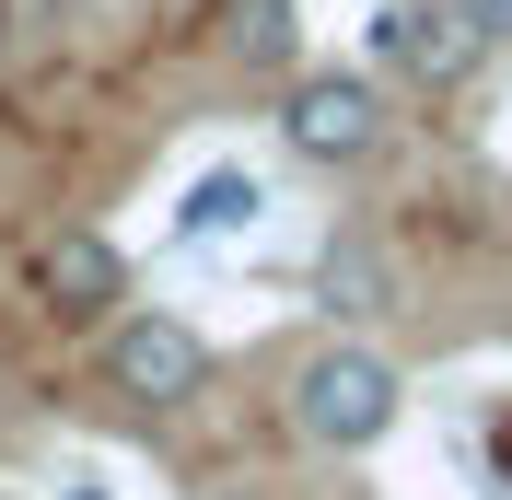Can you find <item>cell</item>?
I'll list each match as a JSON object with an SVG mask.
<instances>
[{
	"label": "cell",
	"mask_w": 512,
	"mask_h": 500,
	"mask_svg": "<svg viewBox=\"0 0 512 500\" xmlns=\"http://www.w3.org/2000/svg\"><path fill=\"white\" fill-rule=\"evenodd\" d=\"M315 303L338 314V326H384L396 314V256L373 245V233H326V256H315Z\"/></svg>",
	"instance_id": "6"
},
{
	"label": "cell",
	"mask_w": 512,
	"mask_h": 500,
	"mask_svg": "<svg viewBox=\"0 0 512 500\" xmlns=\"http://www.w3.org/2000/svg\"><path fill=\"white\" fill-rule=\"evenodd\" d=\"M373 59L396 70V82H419V94H466L501 47H489V24L466 0H384L373 12Z\"/></svg>",
	"instance_id": "4"
},
{
	"label": "cell",
	"mask_w": 512,
	"mask_h": 500,
	"mask_svg": "<svg viewBox=\"0 0 512 500\" xmlns=\"http://www.w3.org/2000/svg\"><path fill=\"white\" fill-rule=\"evenodd\" d=\"M210 373H222V349L198 338L187 314H117L105 326V396H128V407H198L210 396Z\"/></svg>",
	"instance_id": "3"
},
{
	"label": "cell",
	"mask_w": 512,
	"mask_h": 500,
	"mask_svg": "<svg viewBox=\"0 0 512 500\" xmlns=\"http://www.w3.org/2000/svg\"><path fill=\"white\" fill-rule=\"evenodd\" d=\"M222 59L233 70H256V82H268V70H303V0H222Z\"/></svg>",
	"instance_id": "7"
},
{
	"label": "cell",
	"mask_w": 512,
	"mask_h": 500,
	"mask_svg": "<svg viewBox=\"0 0 512 500\" xmlns=\"http://www.w3.org/2000/svg\"><path fill=\"white\" fill-rule=\"evenodd\" d=\"M59 500H105V489H59Z\"/></svg>",
	"instance_id": "11"
},
{
	"label": "cell",
	"mask_w": 512,
	"mask_h": 500,
	"mask_svg": "<svg viewBox=\"0 0 512 500\" xmlns=\"http://www.w3.org/2000/svg\"><path fill=\"white\" fill-rule=\"evenodd\" d=\"M24 291L47 326H117L128 314V245L117 233H47L24 256Z\"/></svg>",
	"instance_id": "5"
},
{
	"label": "cell",
	"mask_w": 512,
	"mask_h": 500,
	"mask_svg": "<svg viewBox=\"0 0 512 500\" xmlns=\"http://www.w3.org/2000/svg\"><path fill=\"white\" fill-rule=\"evenodd\" d=\"M245 221H256V175H233V163H222V175H198V187L175 198V233H187V245H233Z\"/></svg>",
	"instance_id": "8"
},
{
	"label": "cell",
	"mask_w": 512,
	"mask_h": 500,
	"mask_svg": "<svg viewBox=\"0 0 512 500\" xmlns=\"http://www.w3.org/2000/svg\"><path fill=\"white\" fill-rule=\"evenodd\" d=\"M396 419H408V373H396L361 326H338L326 349L291 361V431L315 442V454H373Z\"/></svg>",
	"instance_id": "1"
},
{
	"label": "cell",
	"mask_w": 512,
	"mask_h": 500,
	"mask_svg": "<svg viewBox=\"0 0 512 500\" xmlns=\"http://www.w3.org/2000/svg\"><path fill=\"white\" fill-rule=\"evenodd\" d=\"M12 35H24V0H0V59H12Z\"/></svg>",
	"instance_id": "10"
},
{
	"label": "cell",
	"mask_w": 512,
	"mask_h": 500,
	"mask_svg": "<svg viewBox=\"0 0 512 500\" xmlns=\"http://www.w3.org/2000/svg\"><path fill=\"white\" fill-rule=\"evenodd\" d=\"M384 140H396V117H384V82H361L350 59H303L280 82V152L315 163V175H350V163H373Z\"/></svg>",
	"instance_id": "2"
},
{
	"label": "cell",
	"mask_w": 512,
	"mask_h": 500,
	"mask_svg": "<svg viewBox=\"0 0 512 500\" xmlns=\"http://www.w3.org/2000/svg\"><path fill=\"white\" fill-rule=\"evenodd\" d=\"M466 12L489 24V47H512V0H466Z\"/></svg>",
	"instance_id": "9"
}]
</instances>
